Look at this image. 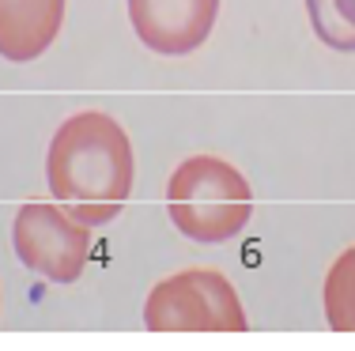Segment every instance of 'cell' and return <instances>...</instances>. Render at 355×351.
<instances>
[{
	"label": "cell",
	"instance_id": "3",
	"mask_svg": "<svg viewBox=\"0 0 355 351\" xmlns=\"http://www.w3.org/2000/svg\"><path fill=\"white\" fill-rule=\"evenodd\" d=\"M151 332H246L239 291L216 269H185L159 280L144 303Z\"/></svg>",
	"mask_w": 355,
	"mask_h": 351
},
{
	"label": "cell",
	"instance_id": "1",
	"mask_svg": "<svg viewBox=\"0 0 355 351\" xmlns=\"http://www.w3.org/2000/svg\"><path fill=\"white\" fill-rule=\"evenodd\" d=\"M132 144L117 117L83 110L57 125L46 152V186L72 219L87 227L117 219L132 193Z\"/></svg>",
	"mask_w": 355,
	"mask_h": 351
},
{
	"label": "cell",
	"instance_id": "6",
	"mask_svg": "<svg viewBox=\"0 0 355 351\" xmlns=\"http://www.w3.org/2000/svg\"><path fill=\"white\" fill-rule=\"evenodd\" d=\"M64 27V0H0V57L27 64L57 42Z\"/></svg>",
	"mask_w": 355,
	"mask_h": 351
},
{
	"label": "cell",
	"instance_id": "2",
	"mask_svg": "<svg viewBox=\"0 0 355 351\" xmlns=\"http://www.w3.org/2000/svg\"><path fill=\"white\" fill-rule=\"evenodd\" d=\"M166 215L197 246L239 238L253 219V189L246 174L216 155H193L166 181Z\"/></svg>",
	"mask_w": 355,
	"mask_h": 351
},
{
	"label": "cell",
	"instance_id": "5",
	"mask_svg": "<svg viewBox=\"0 0 355 351\" xmlns=\"http://www.w3.org/2000/svg\"><path fill=\"white\" fill-rule=\"evenodd\" d=\"M129 23L151 53L185 57L200 49L219 19V0H125Z\"/></svg>",
	"mask_w": 355,
	"mask_h": 351
},
{
	"label": "cell",
	"instance_id": "8",
	"mask_svg": "<svg viewBox=\"0 0 355 351\" xmlns=\"http://www.w3.org/2000/svg\"><path fill=\"white\" fill-rule=\"evenodd\" d=\"M306 15L321 46L355 53V0H306Z\"/></svg>",
	"mask_w": 355,
	"mask_h": 351
},
{
	"label": "cell",
	"instance_id": "4",
	"mask_svg": "<svg viewBox=\"0 0 355 351\" xmlns=\"http://www.w3.org/2000/svg\"><path fill=\"white\" fill-rule=\"evenodd\" d=\"M15 257L49 283H76L91 257V227L72 219L61 204H23L12 223Z\"/></svg>",
	"mask_w": 355,
	"mask_h": 351
},
{
	"label": "cell",
	"instance_id": "7",
	"mask_svg": "<svg viewBox=\"0 0 355 351\" xmlns=\"http://www.w3.org/2000/svg\"><path fill=\"white\" fill-rule=\"evenodd\" d=\"M321 303H325L329 329L355 332V246H348L329 264L325 287H321Z\"/></svg>",
	"mask_w": 355,
	"mask_h": 351
}]
</instances>
